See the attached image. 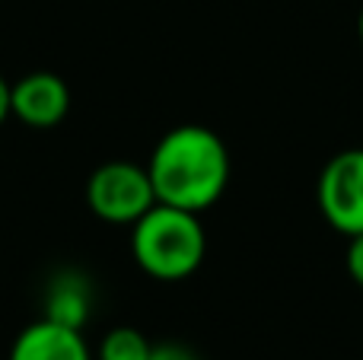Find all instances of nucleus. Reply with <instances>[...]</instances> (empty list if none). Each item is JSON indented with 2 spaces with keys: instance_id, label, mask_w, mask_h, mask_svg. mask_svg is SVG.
<instances>
[{
  "instance_id": "nucleus-8",
  "label": "nucleus",
  "mask_w": 363,
  "mask_h": 360,
  "mask_svg": "<svg viewBox=\"0 0 363 360\" xmlns=\"http://www.w3.org/2000/svg\"><path fill=\"white\" fill-rule=\"evenodd\" d=\"M150 351H153V344L138 329L118 325V329H112L102 338L96 360H150Z\"/></svg>"
},
{
  "instance_id": "nucleus-2",
  "label": "nucleus",
  "mask_w": 363,
  "mask_h": 360,
  "mask_svg": "<svg viewBox=\"0 0 363 360\" xmlns=\"http://www.w3.org/2000/svg\"><path fill=\"white\" fill-rule=\"evenodd\" d=\"M134 261L157 281H185L207 255L201 214L169 204H153L131 230Z\"/></svg>"
},
{
  "instance_id": "nucleus-5",
  "label": "nucleus",
  "mask_w": 363,
  "mask_h": 360,
  "mask_svg": "<svg viewBox=\"0 0 363 360\" xmlns=\"http://www.w3.org/2000/svg\"><path fill=\"white\" fill-rule=\"evenodd\" d=\"M70 108V89L57 74L35 70L10 86V112L29 128H55Z\"/></svg>"
},
{
  "instance_id": "nucleus-9",
  "label": "nucleus",
  "mask_w": 363,
  "mask_h": 360,
  "mask_svg": "<svg viewBox=\"0 0 363 360\" xmlns=\"http://www.w3.org/2000/svg\"><path fill=\"white\" fill-rule=\"evenodd\" d=\"M150 360H201L194 354L188 344H179V342H163V344H153L150 351Z\"/></svg>"
},
{
  "instance_id": "nucleus-1",
  "label": "nucleus",
  "mask_w": 363,
  "mask_h": 360,
  "mask_svg": "<svg viewBox=\"0 0 363 360\" xmlns=\"http://www.w3.org/2000/svg\"><path fill=\"white\" fill-rule=\"evenodd\" d=\"M147 172L160 204L204 214L230 185V153L211 128L179 125L157 140Z\"/></svg>"
},
{
  "instance_id": "nucleus-4",
  "label": "nucleus",
  "mask_w": 363,
  "mask_h": 360,
  "mask_svg": "<svg viewBox=\"0 0 363 360\" xmlns=\"http://www.w3.org/2000/svg\"><path fill=\"white\" fill-rule=\"evenodd\" d=\"M319 210L338 233H363V147L335 153L315 185Z\"/></svg>"
},
{
  "instance_id": "nucleus-3",
  "label": "nucleus",
  "mask_w": 363,
  "mask_h": 360,
  "mask_svg": "<svg viewBox=\"0 0 363 360\" xmlns=\"http://www.w3.org/2000/svg\"><path fill=\"white\" fill-rule=\"evenodd\" d=\"M86 204L106 223H138L157 204L150 172L147 166H134L125 159L102 163L86 182Z\"/></svg>"
},
{
  "instance_id": "nucleus-11",
  "label": "nucleus",
  "mask_w": 363,
  "mask_h": 360,
  "mask_svg": "<svg viewBox=\"0 0 363 360\" xmlns=\"http://www.w3.org/2000/svg\"><path fill=\"white\" fill-rule=\"evenodd\" d=\"M10 115H13V112H10V83L0 77V125H4Z\"/></svg>"
},
{
  "instance_id": "nucleus-6",
  "label": "nucleus",
  "mask_w": 363,
  "mask_h": 360,
  "mask_svg": "<svg viewBox=\"0 0 363 360\" xmlns=\"http://www.w3.org/2000/svg\"><path fill=\"white\" fill-rule=\"evenodd\" d=\"M10 360H93L80 329H67L51 319L26 325L10 348Z\"/></svg>"
},
{
  "instance_id": "nucleus-10",
  "label": "nucleus",
  "mask_w": 363,
  "mask_h": 360,
  "mask_svg": "<svg viewBox=\"0 0 363 360\" xmlns=\"http://www.w3.org/2000/svg\"><path fill=\"white\" fill-rule=\"evenodd\" d=\"M347 274L357 287H363V233L351 236V246H347Z\"/></svg>"
},
{
  "instance_id": "nucleus-12",
  "label": "nucleus",
  "mask_w": 363,
  "mask_h": 360,
  "mask_svg": "<svg viewBox=\"0 0 363 360\" xmlns=\"http://www.w3.org/2000/svg\"><path fill=\"white\" fill-rule=\"evenodd\" d=\"M357 35H360V42H363V10H360V16H357Z\"/></svg>"
},
{
  "instance_id": "nucleus-7",
  "label": "nucleus",
  "mask_w": 363,
  "mask_h": 360,
  "mask_svg": "<svg viewBox=\"0 0 363 360\" xmlns=\"http://www.w3.org/2000/svg\"><path fill=\"white\" fill-rule=\"evenodd\" d=\"M89 284L80 274H57L45 293V319L67 329H83L89 319Z\"/></svg>"
}]
</instances>
